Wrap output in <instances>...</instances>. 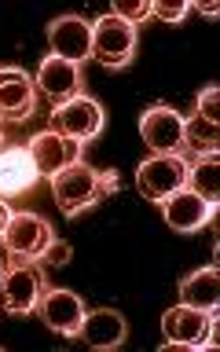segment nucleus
<instances>
[{
    "label": "nucleus",
    "mask_w": 220,
    "mask_h": 352,
    "mask_svg": "<svg viewBox=\"0 0 220 352\" xmlns=\"http://www.w3.org/2000/svg\"><path fill=\"white\" fill-rule=\"evenodd\" d=\"M37 114V85L19 66H0V118L26 121Z\"/></svg>",
    "instance_id": "nucleus-15"
},
{
    "label": "nucleus",
    "mask_w": 220,
    "mask_h": 352,
    "mask_svg": "<svg viewBox=\"0 0 220 352\" xmlns=\"http://www.w3.org/2000/svg\"><path fill=\"white\" fill-rule=\"evenodd\" d=\"M15 264V257H11V250L4 246V239H0V279H4V272Z\"/></svg>",
    "instance_id": "nucleus-25"
},
{
    "label": "nucleus",
    "mask_w": 220,
    "mask_h": 352,
    "mask_svg": "<svg viewBox=\"0 0 220 352\" xmlns=\"http://www.w3.org/2000/svg\"><path fill=\"white\" fill-rule=\"evenodd\" d=\"M220 147V125L217 121H206V118H184V154L191 151L195 158L198 154H217Z\"/></svg>",
    "instance_id": "nucleus-19"
},
{
    "label": "nucleus",
    "mask_w": 220,
    "mask_h": 352,
    "mask_svg": "<svg viewBox=\"0 0 220 352\" xmlns=\"http://www.w3.org/2000/svg\"><path fill=\"white\" fill-rule=\"evenodd\" d=\"M118 187H121V176L114 169H92L85 158H77L74 165H66L63 173L52 176V195L59 202L63 217H70V220L88 213V209H96Z\"/></svg>",
    "instance_id": "nucleus-1"
},
{
    "label": "nucleus",
    "mask_w": 220,
    "mask_h": 352,
    "mask_svg": "<svg viewBox=\"0 0 220 352\" xmlns=\"http://www.w3.org/2000/svg\"><path fill=\"white\" fill-rule=\"evenodd\" d=\"M85 301L77 297L74 290H59V286H48L41 297V305H37V316H41V323L55 330V334H63V338H77V330H81L85 323Z\"/></svg>",
    "instance_id": "nucleus-12"
},
{
    "label": "nucleus",
    "mask_w": 220,
    "mask_h": 352,
    "mask_svg": "<svg viewBox=\"0 0 220 352\" xmlns=\"http://www.w3.org/2000/svg\"><path fill=\"white\" fill-rule=\"evenodd\" d=\"M162 206V217L165 224H169L173 231H180V235H191V231H202L206 224H213L217 217V206L206 202V198H198L195 191H187V187H180L176 195H169Z\"/></svg>",
    "instance_id": "nucleus-14"
},
{
    "label": "nucleus",
    "mask_w": 220,
    "mask_h": 352,
    "mask_svg": "<svg viewBox=\"0 0 220 352\" xmlns=\"http://www.w3.org/2000/svg\"><path fill=\"white\" fill-rule=\"evenodd\" d=\"M110 15L125 19L129 26H140V22H147V19H151V0H114Z\"/></svg>",
    "instance_id": "nucleus-20"
},
{
    "label": "nucleus",
    "mask_w": 220,
    "mask_h": 352,
    "mask_svg": "<svg viewBox=\"0 0 220 352\" xmlns=\"http://www.w3.org/2000/svg\"><path fill=\"white\" fill-rule=\"evenodd\" d=\"M176 297H180V305L202 308V312H217V305H220V272H217V264H206V268L184 275L180 286H176Z\"/></svg>",
    "instance_id": "nucleus-17"
},
{
    "label": "nucleus",
    "mask_w": 220,
    "mask_h": 352,
    "mask_svg": "<svg viewBox=\"0 0 220 352\" xmlns=\"http://www.w3.org/2000/svg\"><path fill=\"white\" fill-rule=\"evenodd\" d=\"M191 11V0H151V19L158 22H184Z\"/></svg>",
    "instance_id": "nucleus-21"
},
{
    "label": "nucleus",
    "mask_w": 220,
    "mask_h": 352,
    "mask_svg": "<svg viewBox=\"0 0 220 352\" xmlns=\"http://www.w3.org/2000/svg\"><path fill=\"white\" fill-rule=\"evenodd\" d=\"M140 136L154 154H184V114L169 103H154L140 114Z\"/></svg>",
    "instance_id": "nucleus-7"
},
{
    "label": "nucleus",
    "mask_w": 220,
    "mask_h": 352,
    "mask_svg": "<svg viewBox=\"0 0 220 352\" xmlns=\"http://www.w3.org/2000/svg\"><path fill=\"white\" fill-rule=\"evenodd\" d=\"M136 48H140V33L125 19L107 11L92 22V59L103 63L107 70H125L136 59Z\"/></svg>",
    "instance_id": "nucleus-3"
},
{
    "label": "nucleus",
    "mask_w": 220,
    "mask_h": 352,
    "mask_svg": "<svg viewBox=\"0 0 220 352\" xmlns=\"http://www.w3.org/2000/svg\"><path fill=\"white\" fill-rule=\"evenodd\" d=\"M0 143H4V118H0Z\"/></svg>",
    "instance_id": "nucleus-27"
},
{
    "label": "nucleus",
    "mask_w": 220,
    "mask_h": 352,
    "mask_svg": "<svg viewBox=\"0 0 220 352\" xmlns=\"http://www.w3.org/2000/svg\"><path fill=\"white\" fill-rule=\"evenodd\" d=\"M187 191H195L198 198L217 206L220 195V176H217V154H198V158L187 165Z\"/></svg>",
    "instance_id": "nucleus-18"
},
{
    "label": "nucleus",
    "mask_w": 220,
    "mask_h": 352,
    "mask_svg": "<svg viewBox=\"0 0 220 352\" xmlns=\"http://www.w3.org/2000/svg\"><path fill=\"white\" fill-rule=\"evenodd\" d=\"M74 257V250H70V242H63V239H52L48 242V250L41 253V264H48V268H66Z\"/></svg>",
    "instance_id": "nucleus-23"
},
{
    "label": "nucleus",
    "mask_w": 220,
    "mask_h": 352,
    "mask_svg": "<svg viewBox=\"0 0 220 352\" xmlns=\"http://www.w3.org/2000/svg\"><path fill=\"white\" fill-rule=\"evenodd\" d=\"M52 129L55 132H63L66 140H74V143H92L103 136V129H107V110L99 99L92 96H77L70 99V103H63V107H55L52 110Z\"/></svg>",
    "instance_id": "nucleus-6"
},
{
    "label": "nucleus",
    "mask_w": 220,
    "mask_h": 352,
    "mask_svg": "<svg viewBox=\"0 0 220 352\" xmlns=\"http://www.w3.org/2000/svg\"><path fill=\"white\" fill-rule=\"evenodd\" d=\"M187 154H151L136 169V191L147 202H165L180 187H187Z\"/></svg>",
    "instance_id": "nucleus-5"
},
{
    "label": "nucleus",
    "mask_w": 220,
    "mask_h": 352,
    "mask_svg": "<svg viewBox=\"0 0 220 352\" xmlns=\"http://www.w3.org/2000/svg\"><path fill=\"white\" fill-rule=\"evenodd\" d=\"M11 213H15V209L8 206V198H0V239H4V231H8V220H11Z\"/></svg>",
    "instance_id": "nucleus-24"
},
{
    "label": "nucleus",
    "mask_w": 220,
    "mask_h": 352,
    "mask_svg": "<svg viewBox=\"0 0 220 352\" xmlns=\"http://www.w3.org/2000/svg\"><path fill=\"white\" fill-rule=\"evenodd\" d=\"M77 338H81L88 349H99V352L118 349V345H125V338H129V323L121 312H114V308H92V312H85V323L77 330Z\"/></svg>",
    "instance_id": "nucleus-16"
},
{
    "label": "nucleus",
    "mask_w": 220,
    "mask_h": 352,
    "mask_svg": "<svg viewBox=\"0 0 220 352\" xmlns=\"http://www.w3.org/2000/svg\"><path fill=\"white\" fill-rule=\"evenodd\" d=\"M30 158H33V165H37V173L41 176H52L55 173H63L66 165H74L77 158H81V143H74V140H66L63 132H55V129H41L37 136H30Z\"/></svg>",
    "instance_id": "nucleus-13"
},
{
    "label": "nucleus",
    "mask_w": 220,
    "mask_h": 352,
    "mask_svg": "<svg viewBox=\"0 0 220 352\" xmlns=\"http://www.w3.org/2000/svg\"><path fill=\"white\" fill-rule=\"evenodd\" d=\"M198 11H202L206 19H217V15H220V8H217V4H206V0H202V4H198Z\"/></svg>",
    "instance_id": "nucleus-26"
},
{
    "label": "nucleus",
    "mask_w": 220,
    "mask_h": 352,
    "mask_svg": "<svg viewBox=\"0 0 220 352\" xmlns=\"http://www.w3.org/2000/svg\"><path fill=\"white\" fill-rule=\"evenodd\" d=\"M33 85H37V92L48 99L52 107H63V103H70V99L81 96L85 77H81V66L77 63H66V59H59V55L48 52L41 59V66H37Z\"/></svg>",
    "instance_id": "nucleus-9"
},
{
    "label": "nucleus",
    "mask_w": 220,
    "mask_h": 352,
    "mask_svg": "<svg viewBox=\"0 0 220 352\" xmlns=\"http://www.w3.org/2000/svg\"><path fill=\"white\" fill-rule=\"evenodd\" d=\"M162 341L176 349H209L217 345V312H202V308L180 305L165 308L162 316Z\"/></svg>",
    "instance_id": "nucleus-2"
},
{
    "label": "nucleus",
    "mask_w": 220,
    "mask_h": 352,
    "mask_svg": "<svg viewBox=\"0 0 220 352\" xmlns=\"http://www.w3.org/2000/svg\"><path fill=\"white\" fill-rule=\"evenodd\" d=\"M44 290H48V283H44L41 261H15L0 279V308L11 316H30L37 312Z\"/></svg>",
    "instance_id": "nucleus-4"
},
{
    "label": "nucleus",
    "mask_w": 220,
    "mask_h": 352,
    "mask_svg": "<svg viewBox=\"0 0 220 352\" xmlns=\"http://www.w3.org/2000/svg\"><path fill=\"white\" fill-rule=\"evenodd\" d=\"M41 173L30 158L26 143H0V198H22L37 187Z\"/></svg>",
    "instance_id": "nucleus-11"
},
{
    "label": "nucleus",
    "mask_w": 220,
    "mask_h": 352,
    "mask_svg": "<svg viewBox=\"0 0 220 352\" xmlns=\"http://www.w3.org/2000/svg\"><path fill=\"white\" fill-rule=\"evenodd\" d=\"M195 114L206 118V121H217L220 118V88L217 85H206L195 99Z\"/></svg>",
    "instance_id": "nucleus-22"
},
{
    "label": "nucleus",
    "mask_w": 220,
    "mask_h": 352,
    "mask_svg": "<svg viewBox=\"0 0 220 352\" xmlns=\"http://www.w3.org/2000/svg\"><path fill=\"white\" fill-rule=\"evenodd\" d=\"M55 239L52 224L41 213H11L8 231H4V246L11 250L15 261H41V253L48 250V242Z\"/></svg>",
    "instance_id": "nucleus-8"
},
{
    "label": "nucleus",
    "mask_w": 220,
    "mask_h": 352,
    "mask_svg": "<svg viewBox=\"0 0 220 352\" xmlns=\"http://www.w3.org/2000/svg\"><path fill=\"white\" fill-rule=\"evenodd\" d=\"M48 48L59 59L81 66L85 59H92V22H85L81 15L52 19L48 22Z\"/></svg>",
    "instance_id": "nucleus-10"
}]
</instances>
